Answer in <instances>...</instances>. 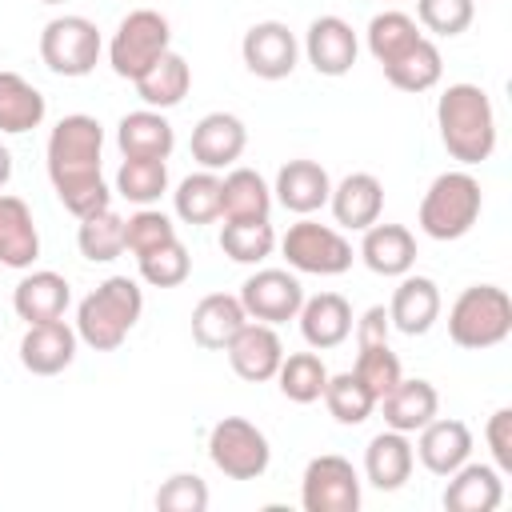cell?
Masks as SVG:
<instances>
[{
  "label": "cell",
  "instance_id": "obj_10",
  "mask_svg": "<svg viewBox=\"0 0 512 512\" xmlns=\"http://www.w3.org/2000/svg\"><path fill=\"white\" fill-rule=\"evenodd\" d=\"M360 472L352 460L324 452L304 464L300 476V504L304 512H356L360 508Z\"/></svg>",
  "mask_w": 512,
  "mask_h": 512
},
{
  "label": "cell",
  "instance_id": "obj_30",
  "mask_svg": "<svg viewBox=\"0 0 512 512\" xmlns=\"http://www.w3.org/2000/svg\"><path fill=\"white\" fill-rule=\"evenodd\" d=\"M48 116V100L44 92L24 80L12 68H0V132L8 136H24L32 128H40Z\"/></svg>",
  "mask_w": 512,
  "mask_h": 512
},
{
  "label": "cell",
  "instance_id": "obj_9",
  "mask_svg": "<svg viewBox=\"0 0 512 512\" xmlns=\"http://www.w3.org/2000/svg\"><path fill=\"white\" fill-rule=\"evenodd\" d=\"M208 460L228 480H260L272 464V444L252 420L224 416L208 428Z\"/></svg>",
  "mask_w": 512,
  "mask_h": 512
},
{
  "label": "cell",
  "instance_id": "obj_15",
  "mask_svg": "<svg viewBox=\"0 0 512 512\" xmlns=\"http://www.w3.org/2000/svg\"><path fill=\"white\" fill-rule=\"evenodd\" d=\"M224 352H228L232 372L240 380H248V384L272 380L276 368H280V360H284V344H280L276 328L272 324H260V320H244L240 332L224 344Z\"/></svg>",
  "mask_w": 512,
  "mask_h": 512
},
{
  "label": "cell",
  "instance_id": "obj_25",
  "mask_svg": "<svg viewBox=\"0 0 512 512\" xmlns=\"http://www.w3.org/2000/svg\"><path fill=\"white\" fill-rule=\"evenodd\" d=\"M116 148L120 156H136V160H168L176 148V132L168 124L164 112L156 108H136L128 116H120L116 124Z\"/></svg>",
  "mask_w": 512,
  "mask_h": 512
},
{
  "label": "cell",
  "instance_id": "obj_27",
  "mask_svg": "<svg viewBox=\"0 0 512 512\" xmlns=\"http://www.w3.org/2000/svg\"><path fill=\"white\" fill-rule=\"evenodd\" d=\"M36 256H40V232H36L32 208L20 196L0 192V264L28 272Z\"/></svg>",
  "mask_w": 512,
  "mask_h": 512
},
{
  "label": "cell",
  "instance_id": "obj_38",
  "mask_svg": "<svg viewBox=\"0 0 512 512\" xmlns=\"http://www.w3.org/2000/svg\"><path fill=\"white\" fill-rule=\"evenodd\" d=\"M320 400L328 404V416L344 428H356L376 412V396L364 388V380L356 372H336V376L328 372V384H324Z\"/></svg>",
  "mask_w": 512,
  "mask_h": 512
},
{
  "label": "cell",
  "instance_id": "obj_12",
  "mask_svg": "<svg viewBox=\"0 0 512 512\" xmlns=\"http://www.w3.org/2000/svg\"><path fill=\"white\" fill-rule=\"evenodd\" d=\"M240 60L260 80H288L300 64V40L284 20H256L240 40Z\"/></svg>",
  "mask_w": 512,
  "mask_h": 512
},
{
  "label": "cell",
  "instance_id": "obj_33",
  "mask_svg": "<svg viewBox=\"0 0 512 512\" xmlns=\"http://www.w3.org/2000/svg\"><path fill=\"white\" fill-rule=\"evenodd\" d=\"M440 76H444V56H440L436 40H428V36H420L404 56L384 64V80L400 92H428L440 84Z\"/></svg>",
  "mask_w": 512,
  "mask_h": 512
},
{
  "label": "cell",
  "instance_id": "obj_17",
  "mask_svg": "<svg viewBox=\"0 0 512 512\" xmlns=\"http://www.w3.org/2000/svg\"><path fill=\"white\" fill-rule=\"evenodd\" d=\"M412 452L420 456V464H424L432 476H448V472H456L464 460H472V428H468L464 420H456V416H432V420L420 428Z\"/></svg>",
  "mask_w": 512,
  "mask_h": 512
},
{
  "label": "cell",
  "instance_id": "obj_1",
  "mask_svg": "<svg viewBox=\"0 0 512 512\" xmlns=\"http://www.w3.org/2000/svg\"><path fill=\"white\" fill-rule=\"evenodd\" d=\"M100 156H104V128L88 112H72L48 132V148H44L48 180L56 200L76 220L112 204V192L100 172Z\"/></svg>",
  "mask_w": 512,
  "mask_h": 512
},
{
  "label": "cell",
  "instance_id": "obj_13",
  "mask_svg": "<svg viewBox=\"0 0 512 512\" xmlns=\"http://www.w3.org/2000/svg\"><path fill=\"white\" fill-rule=\"evenodd\" d=\"M304 56L316 68V76H348L356 56H360V40L352 32V24L344 16H316L304 32Z\"/></svg>",
  "mask_w": 512,
  "mask_h": 512
},
{
  "label": "cell",
  "instance_id": "obj_20",
  "mask_svg": "<svg viewBox=\"0 0 512 512\" xmlns=\"http://www.w3.org/2000/svg\"><path fill=\"white\" fill-rule=\"evenodd\" d=\"M440 308H444V300H440L436 280L404 272L396 292H392V304H388V324L404 336H424L440 320Z\"/></svg>",
  "mask_w": 512,
  "mask_h": 512
},
{
  "label": "cell",
  "instance_id": "obj_45",
  "mask_svg": "<svg viewBox=\"0 0 512 512\" xmlns=\"http://www.w3.org/2000/svg\"><path fill=\"white\" fill-rule=\"evenodd\" d=\"M156 508L160 512H204L208 508V484L196 472H172L156 488Z\"/></svg>",
  "mask_w": 512,
  "mask_h": 512
},
{
  "label": "cell",
  "instance_id": "obj_23",
  "mask_svg": "<svg viewBox=\"0 0 512 512\" xmlns=\"http://www.w3.org/2000/svg\"><path fill=\"white\" fill-rule=\"evenodd\" d=\"M376 404H380V412H384V428H396V432L412 436V432H420V428L440 412V392H436V384L424 380V376H412V380L400 376L396 388H392L388 396H380Z\"/></svg>",
  "mask_w": 512,
  "mask_h": 512
},
{
  "label": "cell",
  "instance_id": "obj_19",
  "mask_svg": "<svg viewBox=\"0 0 512 512\" xmlns=\"http://www.w3.org/2000/svg\"><path fill=\"white\" fill-rule=\"evenodd\" d=\"M444 508L448 512H496L504 500V472L496 464L464 460L456 472L444 476Z\"/></svg>",
  "mask_w": 512,
  "mask_h": 512
},
{
  "label": "cell",
  "instance_id": "obj_48",
  "mask_svg": "<svg viewBox=\"0 0 512 512\" xmlns=\"http://www.w3.org/2000/svg\"><path fill=\"white\" fill-rule=\"evenodd\" d=\"M8 180H12V152L0 144V188H4Z\"/></svg>",
  "mask_w": 512,
  "mask_h": 512
},
{
  "label": "cell",
  "instance_id": "obj_8",
  "mask_svg": "<svg viewBox=\"0 0 512 512\" xmlns=\"http://www.w3.org/2000/svg\"><path fill=\"white\" fill-rule=\"evenodd\" d=\"M288 268L292 272H308V276H340L352 268V244L340 228L320 224L312 216H300L296 224H288V232L276 240Z\"/></svg>",
  "mask_w": 512,
  "mask_h": 512
},
{
  "label": "cell",
  "instance_id": "obj_3",
  "mask_svg": "<svg viewBox=\"0 0 512 512\" xmlns=\"http://www.w3.org/2000/svg\"><path fill=\"white\" fill-rule=\"evenodd\" d=\"M144 312V292L132 276H108L76 304V336L92 352H116Z\"/></svg>",
  "mask_w": 512,
  "mask_h": 512
},
{
  "label": "cell",
  "instance_id": "obj_39",
  "mask_svg": "<svg viewBox=\"0 0 512 512\" xmlns=\"http://www.w3.org/2000/svg\"><path fill=\"white\" fill-rule=\"evenodd\" d=\"M276 248V228L268 220H224L220 228V252L232 264H260Z\"/></svg>",
  "mask_w": 512,
  "mask_h": 512
},
{
  "label": "cell",
  "instance_id": "obj_32",
  "mask_svg": "<svg viewBox=\"0 0 512 512\" xmlns=\"http://www.w3.org/2000/svg\"><path fill=\"white\" fill-rule=\"evenodd\" d=\"M136 84V96L144 100V108H156V112H164V108H176L184 96H188V88H192V68H188V60L180 56V52H164L140 80H132Z\"/></svg>",
  "mask_w": 512,
  "mask_h": 512
},
{
  "label": "cell",
  "instance_id": "obj_22",
  "mask_svg": "<svg viewBox=\"0 0 512 512\" xmlns=\"http://www.w3.org/2000/svg\"><path fill=\"white\" fill-rule=\"evenodd\" d=\"M68 304H72V284L52 268H32L12 288V308H16V316L24 324L60 320L68 312Z\"/></svg>",
  "mask_w": 512,
  "mask_h": 512
},
{
  "label": "cell",
  "instance_id": "obj_36",
  "mask_svg": "<svg viewBox=\"0 0 512 512\" xmlns=\"http://www.w3.org/2000/svg\"><path fill=\"white\" fill-rule=\"evenodd\" d=\"M76 248L84 260L92 264H112L120 252H124V216L108 208H96L88 216H80V228H76Z\"/></svg>",
  "mask_w": 512,
  "mask_h": 512
},
{
  "label": "cell",
  "instance_id": "obj_5",
  "mask_svg": "<svg viewBox=\"0 0 512 512\" xmlns=\"http://www.w3.org/2000/svg\"><path fill=\"white\" fill-rule=\"evenodd\" d=\"M448 336L456 348L484 352L512 336V296L500 284H472L448 308Z\"/></svg>",
  "mask_w": 512,
  "mask_h": 512
},
{
  "label": "cell",
  "instance_id": "obj_29",
  "mask_svg": "<svg viewBox=\"0 0 512 512\" xmlns=\"http://www.w3.org/2000/svg\"><path fill=\"white\" fill-rule=\"evenodd\" d=\"M248 320L240 296L232 292H208L196 300L192 308V340L208 352H224V344L240 332V324Z\"/></svg>",
  "mask_w": 512,
  "mask_h": 512
},
{
  "label": "cell",
  "instance_id": "obj_47",
  "mask_svg": "<svg viewBox=\"0 0 512 512\" xmlns=\"http://www.w3.org/2000/svg\"><path fill=\"white\" fill-rule=\"evenodd\" d=\"M352 328H356V348L388 344V332H392V324H388V308H384V304L364 308L360 320H352Z\"/></svg>",
  "mask_w": 512,
  "mask_h": 512
},
{
  "label": "cell",
  "instance_id": "obj_34",
  "mask_svg": "<svg viewBox=\"0 0 512 512\" xmlns=\"http://www.w3.org/2000/svg\"><path fill=\"white\" fill-rule=\"evenodd\" d=\"M420 36H424L420 24H416L408 12H400V8L376 12V16L368 20V28H364V44H368V52H372V60H376L380 68L392 64L396 56H404Z\"/></svg>",
  "mask_w": 512,
  "mask_h": 512
},
{
  "label": "cell",
  "instance_id": "obj_6",
  "mask_svg": "<svg viewBox=\"0 0 512 512\" xmlns=\"http://www.w3.org/2000/svg\"><path fill=\"white\" fill-rule=\"evenodd\" d=\"M168 48H172V24L156 8H136L116 24L108 40V64L120 80H140Z\"/></svg>",
  "mask_w": 512,
  "mask_h": 512
},
{
  "label": "cell",
  "instance_id": "obj_18",
  "mask_svg": "<svg viewBox=\"0 0 512 512\" xmlns=\"http://www.w3.org/2000/svg\"><path fill=\"white\" fill-rule=\"evenodd\" d=\"M328 196H332V176H328L324 164L304 160V156L280 164L276 184H272V200L280 208H288L296 216H312V212H320L328 204Z\"/></svg>",
  "mask_w": 512,
  "mask_h": 512
},
{
  "label": "cell",
  "instance_id": "obj_16",
  "mask_svg": "<svg viewBox=\"0 0 512 512\" xmlns=\"http://www.w3.org/2000/svg\"><path fill=\"white\" fill-rule=\"evenodd\" d=\"M76 328L60 320H44V324H28L20 336V364L32 376H56L76 360Z\"/></svg>",
  "mask_w": 512,
  "mask_h": 512
},
{
  "label": "cell",
  "instance_id": "obj_41",
  "mask_svg": "<svg viewBox=\"0 0 512 512\" xmlns=\"http://www.w3.org/2000/svg\"><path fill=\"white\" fill-rule=\"evenodd\" d=\"M136 268H140V280L152 284V288H180L192 276V256H188V248L176 236V240L136 256Z\"/></svg>",
  "mask_w": 512,
  "mask_h": 512
},
{
  "label": "cell",
  "instance_id": "obj_37",
  "mask_svg": "<svg viewBox=\"0 0 512 512\" xmlns=\"http://www.w3.org/2000/svg\"><path fill=\"white\" fill-rule=\"evenodd\" d=\"M284 392V400L292 404H316L324 396V384H328V368L316 352H288L272 376Z\"/></svg>",
  "mask_w": 512,
  "mask_h": 512
},
{
  "label": "cell",
  "instance_id": "obj_24",
  "mask_svg": "<svg viewBox=\"0 0 512 512\" xmlns=\"http://www.w3.org/2000/svg\"><path fill=\"white\" fill-rule=\"evenodd\" d=\"M328 208H332V216H336L340 228L364 232L384 212V184L372 172H348L340 184H332Z\"/></svg>",
  "mask_w": 512,
  "mask_h": 512
},
{
  "label": "cell",
  "instance_id": "obj_49",
  "mask_svg": "<svg viewBox=\"0 0 512 512\" xmlns=\"http://www.w3.org/2000/svg\"><path fill=\"white\" fill-rule=\"evenodd\" d=\"M40 4H64V0H40Z\"/></svg>",
  "mask_w": 512,
  "mask_h": 512
},
{
  "label": "cell",
  "instance_id": "obj_40",
  "mask_svg": "<svg viewBox=\"0 0 512 512\" xmlns=\"http://www.w3.org/2000/svg\"><path fill=\"white\" fill-rule=\"evenodd\" d=\"M116 192L136 208L156 204L168 192V160H136V156H128L120 164V172H116Z\"/></svg>",
  "mask_w": 512,
  "mask_h": 512
},
{
  "label": "cell",
  "instance_id": "obj_28",
  "mask_svg": "<svg viewBox=\"0 0 512 512\" xmlns=\"http://www.w3.org/2000/svg\"><path fill=\"white\" fill-rule=\"evenodd\" d=\"M360 260L368 264V272L376 276H404L416 264V236L404 224H368L364 240H360Z\"/></svg>",
  "mask_w": 512,
  "mask_h": 512
},
{
  "label": "cell",
  "instance_id": "obj_7",
  "mask_svg": "<svg viewBox=\"0 0 512 512\" xmlns=\"http://www.w3.org/2000/svg\"><path fill=\"white\" fill-rule=\"evenodd\" d=\"M100 52H104L100 28L88 16L64 12V16H52L40 32V60L56 76H68V80L88 76L100 64Z\"/></svg>",
  "mask_w": 512,
  "mask_h": 512
},
{
  "label": "cell",
  "instance_id": "obj_14",
  "mask_svg": "<svg viewBox=\"0 0 512 512\" xmlns=\"http://www.w3.org/2000/svg\"><path fill=\"white\" fill-rule=\"evenodd\" d=\"M188 148H192V160H196L200 168L220 172V168H232V164L244 156V148H248V128H244V120H240L236 112H208V116L196 120Z\"/></svg>",
  "mask_w": 512,
  "mask_h": 512
},
{
  "label": "cell",
  "instance_id": "obj_35",
  "mask_svg": "<svg viewBox=\"0 0 512 512\" xmlns=\"http://www.w3.org/2000/svg\"><path fill=\"white\" fill-rule=\"evenodd\" d=\"M172 212H176L184 224H192V228L220 220V176L208 172V168L184 176V180L176 184V192H172Z\"/></svg>",
  "mask_w": 512,
  "mask_h": 512
},
{
  "label": "cell",
  "instance_id": "obj_11",
  "mask_svg": "<svg viewBox=\"0 0 512 512\" xmlns=\"http://www.w3.org/2000/svg\"><path fill=\"white\" fill-rule=\"evenodd\" d=\"M240 304H244L248 320L276 328V324L296 320V312L304 304V284L288 268H260L240 284Z\"/></svg>",
  "mask_w": 512,
  "mask_h": 512
},
{
  "label": "cell",
  "instance_id": "obj_4",
  "mask_svg": "<svg viewBox=\"0 0 512 512\" xmlns=\"http://www.w3.org/2000/svg\"><path fill=\"white\" fill-rule=\"evenodd\" d=\"M480 208H484L480 180L464 168H452L428 184L420 212H416V224L428 240H460L480 220Z\"/></svg>",
  "mask_w": 512,
  "mask_h": 512
},
{
  "label": "cell",
  "instance_id": "obj_21",
  "mask_svg": "<svg viewBox=\"0 0 512 512\" xmlns=\"http://www.w3.org/2000/svg\"><path fill=\"white\" fill-rule=\"evenodd\" d=\"M300 336L312 352H328V348H340L348 336H352V304L340 296V292H316V296H304L300 312Z\"/></svg>",
  "mask_w": 512,
  "mask_h": 512
},
{
  "label": "cell",
  "instance_id": "obj_42",
  "mask_svg": "<svg viewBox=\"0 0 512 512\" xmlns=\"http://www.w3.org/2000/svg\"><path fill=\"white\" fill-rule=\"evenodd\" d=\"M168 240H176V224H172V216H164L152 204L148 208H136L124 220V248L132 256H144V252H152V248H160Z\"/></svg>",
  "mask_w": 512,
  "mask_h": 512
},
{
  "label": "cell",
  "instance_id": "obj_43",
  "mask_svg": "<svg viewBox=\"0 0 512 512\" xmlns=\"http://www.w3.org/2000/svg\"><path fill=\"white\" fill-rule=\"evenodd\" d=\"M476 16V0H416V24L432 36H460Z\"/></svg>",
  "mask_w": 512,
  "mask_h": 512
},
{
  "label": "cell",
  "instance_id": "obj_26",
  "mask_svg": "<svg viewBox=\"0 0 512 512\" xmlns=\"http://www.w3.org/2000/svg\"><path fill=\"white\" fill-rule=\"evenodd\" d=\"M412 464H416V452H412V440L396 428H384L368 440L364 448V480L380 492H396L408 484L412 476Z\"/></svg>",
  "mask_w": 512,
  "mask_h": 512
},
{
  "label": "cell",
  "instance_id": "obj_46",
  "mask_svg": "<svg viewBox=\"0 0 512 512\" xmlns=\"http://www.w3.org/2000/svg\"><path fill=\"white\" fill-rule=\"evenodd\" d=\"M484 440L492 448V464L500 472H512V408H496L488 416V428H484Z\"/></svg>",
  "mask_w": 512,
  "mask_h": 512
},
{
  "label": "cell",
  "instance_id": "obj_2",
  "mask_svg": "<svg viewBox=\"0 0 512 512\" xmlns=\"http://www.w3.org/2000/svg\"><path fill=\"white\" fill-rule=\"evenodd\" d=\"M436 128L444 152L464 168L484 164L496 152V108L480 84H448L436 100Z\"/></svg>",
  "mask_w": 512,
  "mask_h": 512
},
{
  "label": "cell",
  "instance_id": "obj_44",
  "mask_svg": "<svg viewBox=\"0 0 512 512\" xmlns=\"http://www.w3.org/2000/svg\"><path fill=\"white\" fill-rule=\"evenodd\" d=\"M352 372L364 380V388H368L376 400L388 396V392L396 388V380L404 376V372H400V356H396L388 344H368V348H360Z\"/></svg>",
  "mask_w": 512,
  "mask_h": 512
},
{
  "label": "cell",
  "instance_id": "obj_31",
  "mask_svg": "<svg viewBox=\"0 0 512 512\" xmlns=\"http://www.w3.org/2000/svg\"><path fill=\"white\" fill-rule=\"evenodd\" d=\"M220 216L224 220H268L272 216V188L256 168L232 164L220 176Z\"/></svg>",
  "mask_w": 512,
  "mask_h": 512
}]
</instances>
